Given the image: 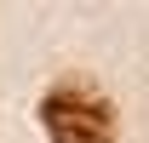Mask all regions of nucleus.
I'll list each match as a JSON object with an SVG mask.
<instances>
[{"label":"nucleus","mask_w":149,"mask_h":143,"mask_svg":"<svg viewBox=\"0 0 149 143\" xmlns=\"http://www.w3.org/2000/svg\"><path fill=\"white\" fill-rule=\"evenodd\" d=\"M46 137L52 143H115V109L92 86H57L40 103Z\"/></svg>","instance_id":"obj_1"}]
</instances>
